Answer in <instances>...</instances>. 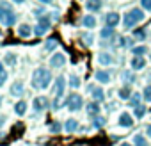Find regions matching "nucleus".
I'll use <instances>...</instances> for the list:
<instances>
[{
	"label": "nucleus",
	"instance_id": "6e6552de",
	"mask_svg": "<svg viewBox=\"0 0 151 146\" xmlns=\"http://www.w3.org/2000/svg\"><path fill=\"white\" fill-rule=\"evenodd\" d=\"M66 64V57H64V53H53L52 57H50V66L52 68H62Z\"/></svg>",
	"mask_w": 151,
	"mask_h": 146
},
{
	"label": "nucleus",
	"instance_id": "412c9836",
	"mask_svg": "<svg viewBox=\"0 0 151 146\" xmlns=\"http://www.w3.org/2000/svg\"><path fill=\"white\" fill-rule=\"evenodd\" d=\"M14 112H16L18 116H23V114L27 112V102H23V100L16 102V105H14Z\"/></svg>",
	"mask_w": 151,
	"mask_h": 146
},
{
	"label": "nucleus",
	"instance_id": "37998d69",
	"mask_svg": "<svg viewBox=\"0 0 151 146\" xmlns=\"http://www.w3.org/2000/svg\"><path fill=\"white\" fill-rule=\"evenodd\" d=\"M39 2H43V4H50V2H53V0H39Z\"/></svg>",
	"mask_w": 151,
	"mask_h": 146
},
{
	"label": "nucleus",
	"instance_id": "393cba45",
	"mask_svg": "<svg viewBox=\"0 0 151 146\" xmlns=\"http://www.w3.org/2000/svg\"><path fill=\"white\" fill-rule=\"evenodd\" d=\"M146 52H147V48H146V46H133V48H132V53H133L135 57H142Z\"/></svg>",
	"mask_w": 151,
	"mask_h": 146
},
{
	"label": "nucleus",
	"instance_id": "4be33fe9",
	"mask_svg": "<svg viewBox=\"0 0 151 146\" xmlns=\"http://www.w3.org/2000/svg\"><path fill=\"white\" fill-rule=\"evenodd\" d=\"M133 146H149V144H147V141L144 139V135L135 134V135H133Z\"/></svg>",
	"mask_w": 151,
	"mask_h": 146
},
{
	"label": "nucleus",
	"instance_id": "79ce46f5",
	"mask_svg": "<svg viewBox=\"0 0 151 146\" xmlns=\"http://www.w3.org/2000/svg\"><path fill=\"white\" fill-rule=\"evenodd\" d=\"M4 121H6V118H4V116H0V126L4 125Z\"/></svg>",
	"mask_w": 151,
	"mask_h": 146
},
{
	"label": "nucleus",
	"instance_id": "4468645a",
	"mask_svg": "<svg viewBox=\"0 0 151 146\" xmlns=\"http://www.w3.org/2000/svg\"><path fill=\"white\" fill-rule=\"evenodd\" d=\"M98 62H100L101 66H110V64L114 62V59H112V55H110L109 52H100V55H98Z\"/></svg>",
	"mask_w": 151,
	"mask_h": 146
},
{
	"label": "nucleus",
	"instance_id": "9b49d317",
	"mask_svg": "<svg viewBox=\"0 0 151 146\" xmlns=\"http://www.w3.org/2000/svg\"><path fill=\"white\" fill-rule=\"evenodd\" d=\"M94 79H96L98 82H101V84H109V82H110V73L105 71V69H98V71L94 73Z\"/></svg>",
	"mask_w": 151,
	"mask_h": 146
},
{
	"label": "nucleus",
	"instance_id": "c9c22d12",
	"mask_svg": "<svg viewBox=\"0 0 151 146\" xmlns=\"http://www.w3.org/2000/svg\"><path fill=\"white\" fill-rule=\"evenodd\" d=\"M140 6H142V9L151 13V0H140Z\"/></svg>",
	"mask_w": 151,
	"mask_h": 146
},
{
	"label": "nucleus",
	"instance_id": "6ab92c4d",
	"mask_svg": "<svg viewBox=\"0 0 151 146\" xmlns=\"http://www.w3.org/2000/svg\"><path fill=\"white\" fill-rule=\"evenodd\" d=\"M82 25L87 27V29H93V27H96V18L91 16V14H87V16L82 18Z\"/></svg>",
	"mask_w": 151,
	"mask_h": 146
},
{
	"label": "nucleus",
	"instance_id": "1a4fd4ad",
	"mask_svg": "<svg viewBox=\"0 0 151 146\" xmlns=\"http://www.w3.org/2000/svg\"><path fill=\"white\" fill-rule=\"evenodd\" d=\"M48 107V98L46 96H37V98H34V111L36 112H41L43 109H46Z\"/></svg>",
	"mask_w": 151,
	"mask_h": 146
},
{
	"label": "nucleus",
	"instance_id": "5701e85b",
	"mask_svg": "<svg viewBox=\"0 0 151 146\" xmlns=\"http://www.w3.org/2000/svg\"><path fill=\"white\" fill-rule=\"evenodd\" d=\"M119 98H121V100H128V102H130L132 93H130V87H128V86H124V87H121V89H119Z\"/></svg>",
	"mask_w": 151,
	"mask_h": 146
},
{
	"label": "nucleus",
	"instance_id": "2eb2a0df",
	"mask_svg": "<svg viewBox=\"0 0 151 146\" xmlns=\"http://www.w3.org/2000/svg\"><path fill=\"white\" fill-rule=\"evenodd\" d=\"M89 91L93 93L94 102H98V103H100V102H103V100H105V93H103V89H101V87H93V86H91V87H89Z\"/></svg>",
	"mask_w": 151,
	"mask_h": 146
},
{
	"label": "nucleus",
	"instance_id": "a18cd8bd",
	"mask_svg": "<svg viewBox=\"0 0 151 146\" xmlns=\"http://www.w3.org/2000/svg\"><path fill=\"white\" fill-rule=\"evenodd\" d=\"M121 146H133V144H128V142H123Z\"/></svg>",
	"mask_w": 151,
	"mask_h": 146
},
{
	"label": "nucleus",
	"instance_id": "0eeeda50",
	"mask_svg": "<svg viewBox=\"0 0 151 146\" xmlns=\"http://www.w3.org/2000/svg\"><path fill=\"white\" fill-rule=\"evenodd\" d=\"M9 93H11V96H22V95H25V87H23V82L22 80H14L13 84H11V87H9Z\"/></svg>",
	"mask_w": 151,
	"mask_h": 146
},
{
	"label": "nucleus",
	"instance_id": "ea45409f",
	"mask_svg": "<svg viewBox=\"0 0 151 146\" xmlns=\"http://www.w3.org/2000/svg\"><path fill=\"white\" fill-rule=\"evenodd\" d=\"M84 38H86V43H87V45H91V43H93V39H91L93 36H91V34H86Z\"/></svg>",
	"mask_w": 151,
	"mask_h": 146
},
{
	"label": "nucleus",
	"instance_id": "c85d7f7f",
	"mask_svg": "<svg viewBox=\"0 0 151 146\" xmlns=\"http://www.w3.org/2000/svg\"><path fill=\"white\" fill-rule=\"evenodd\" d=\"M57 45H59V41H57V39H53V38H50V39L46 41V50H48V52H52V50H55V48H57Z\"/></svg>",
	"mask_w": 151,
	"mask_h": 146
},
{
	"label": "nucleus",
	"instance_id": "7ed1b4c3",
	"mask_svg": "<svg viewBox=\"0 0 151 146\" xmlns=\"http://www.w3.org/2000/svg\"><path fill=\"white\" fill-rule=\"evenodd\" d=\"M14 22H16V14L13 13L11 6L7 2H0V23L6 27H11Z\"/></svg>",
	"mask_w": 151,
	"mask_h": 146
},
{
	"label": "nucleus",
	"instance_id": "f03ea898",
	"mask_svg": "<svg viewBox=\"0 0 151 146\" xmlns=\"http://www.w3.org/2000/svg\"><path fill=\"white\" fill-rule=\"evenodd\" d=\"M144 20V13H142V9H139V7H135V9H132L130 13H126L124 16H123V25H124V29H133L139 22H142Z\"/></svg>",
	"mask_w": 151,
	"mask_h": 146
},
{
	"label": "nucleus",
	"instance_id": "b1692460",
	"mask_svg": "<svg viewBox=\"0 0 151 146\" xmlns=\"http://www.w3.org/2000/svg\"><path fill=\"white\" fill-rule=\"evenodd\" d=\"M100 36H101L103 39H112V38H114V29H110V27H105V29L100 32Z\"/></svg>",
	"mask_w": 151,
	"mask_h": 146
},
{
	"label": "nucleus",
	"instance_id": "49530a36",
	"mask_svg": "<svg viewBox=\"0 0 151 146\" xmlns=\"http://www.w3.org/2000/svg\"><path fill=\"white\" fill-rule=\"evenodd\" d=\"M149 59H151V53H149Z\"/></svg>",
	"mask_w": 151,
	"mask_h": 146
},
{
	"label": "nucleus",
	"instance_id": "bb28decb",
	"mask_svg": "<svg viewBox=\"0 0 151 146\" xmlns=\"http://www.w3.org/2000/svg\"><path fill=\"white\" fill-rule=\"evenodd\" d=\"M142 98H144L147 103H151V84L144 87V91H142Z\"/></svg>",
	"mask_w": 151,
	"mask_h": 146
},
{
	"label": "nucleus",
	"instance_id": "9d476101",
	"mask_svg": "<svg viewBox=\"0 0 151 146\" xmlns=\"http://www.w3.org/2000/svg\"><path fill=\"white\" fill-rule=\"evenodd\" d=\"M119 126H123V128L133 126V118H132L128 112H123V114L119 116Z\"/></svg>",
	"mask_w": 151,
	"mask_h": 146
},
{
	"label": "nucleus",
	"instance_id": "c03bdc74",
	"mask_svg": "<svg viewBox=\"0 0 151 146\" xmlns=\"http://www.w3.org/2000/svg\"><path fill=\"white\" fill-rule=\"evenodd\" d=\"M13 2H14V4H23L25 0H13Z\"/></svg>",
	"mask_w": 151,
	"mask_h": 146
},
{
	"label": "nucleus",
	"instance_id": "f3484780",
	"mask_svg": "<svg viewBox=\"0 0 151 146\" xmlns=\"http://www.w3.org/2000/svg\"><path fill=\"white\" fill-rule=\"evenodd\" d=\"M146 66V61L142 59V57H133L132 59V69L133 71H139V69H142Z\"/></svg>",
	"mask_w": 151,
	"mask_h": 146
},
{
	"label": "nucleus",
	"instance_id": "dca6fc26",
	"mask_svg": "<svg viewBox=\"0 0 151 146\" xmlns=\"http://www.w3.org/2000/svg\"><path fill=\"white\" fill-rule=\"evenodd\" d=\"M87 114L93 116V118L100 116V103H98V102H91V103L87 105Z\"/></svg>",
	"mask_w": 151,
	"mask_h": 146
},
{
	"label": "nucleus",
	"instance_id": "20e7f679",
	"mask_svg": "<svg viewBox=\"0 0 151 146\" xmlns=\"http://www.w3.org/2000/svg\"><path fill=\"white\" fill-rule=\"evenodd\" d=\"M64 87H66V80H64V77L55 79V82H53V96H55V100H53V109H60V107H62Z\"/></svg>",
	"mask_w": 151,
	"mask_h": 146
},
{
	"label": "nucleus",
	"instance_id": "72a5a7b5",
	"mask_svg": "<svg viewBox=\"0 0 151 146\" xmlns=\"http://www.w3.org/2000/svg\"><path fill=\"white\" fill-rule=\"evenodd\" d=\"M123 79H126L128 84H133V82H135V79H133V75H132L130 71H124V73H123Z\"/></svg>",
	"mask_w": 151,
	"mask_h": 146
},
{
	"label": "nucleus",
	"instance_id": "e433bc0d",
	"mask_svg": "<svg viewBox=\"0 0 151 146\" xmlns=\"http://www.w3.org/2000/svg\"><path fill=\"white\" fill-rule=\"evenodd\" d=\"M133 36H135L139 41H142V39L146 38V32H144V30H135V32H133Z\"/></svg>",
	"mask_w": 151,
	"mask_h": 146
},
{
	"label": "nucleus",
	"instance_id": "2f4dec72",
	"mask_svg": "<svg viewBox=\"0 0 151 146\" xmlns=\"http://www.w3.org/2000/svg\"><path fill=\"white\" fill-rule=\"evenodd\" d=\"M6 62H7L9 66H14V64H16V55H14V53H7V55H6Z\"/></svg>",
	"mask_w": 151,
	"mask_h": 146
},
{
	"label": "nucleus",
	"instance_id": "f704fd0d",
	"mask_svg": "<svg viewBox=\"0 0 151 146\" xmlns=\"http://www.w3.org/2000/svg\"><path fill=\"white\" fill-rule=\"evenodd\" d=\"M50 132H53V134H59V132H60V125H59L57 121H53V123L50 125Z\"/></svg>",
	"mask_w": 151,
	"mask_h": 146
},
{
	"label": "nucleus",
	"instance_id": "a211bd4d",
	"mask_svg": "<svg viewBox=\"0 0 151 146\" xmlns=\"http://www.w3.org/2000/svg\"><path fill=\"white\" fill-rule=\"evenodd\" d=\"M77 128H78V121H77V119H68V121L64 123V130H66V132H69V134H71V132H75Z\"/></svg>",
	"mask_w": 151,
	"mask_h": 146
},
{
	"label": "nucleus",
	"instance_id": "a878e982",
	"mask_svg": "<svg viewBox=\"0 0 151 146\" xmlns=\"http://www.w3.org/2000/svg\"><path fill=\"white\" fill-rule=\"evenodd\" d=\"M144 114H146V107L144 105H139V107H135V111H133V116L135 118H144Z\"/></svg>",
	"mask_w": 151,
	"mask_h": 146
},
{
	"label": "nucleus",
	"instance_id": "58836bf2",
	"mask_svg": "<svg viewBox=\"0 0 151 146\" xmlns=\"http://www.w3.org/2000/svg\"><path fill=\"white\" fill-rule=\"evenodd\" d=\"M117 45H119V46H126V45H128V39H124V38H121Z\"/></svg>",
	"mask_w": 151,
	"mask_h": 146
},
{
	"label": "nucleus",
	"instance_id": "7c9ffc66",
	"mask_svg": "<svg viewBox=\"0 0 151 146\" xmlns=\"http://www.w3.org/2000/svg\"><path fill=\"white\" fill-rule=\"evenodd\" d=\"M69 86H71V87H78V86H80V79H78L77 75H71V77H69Z\"/></svg>",
	"mask_w": 151,
	"mask_h": 146
},
{
	"label": "nucleus",
	"instance_id": "f257e3e1",
	"mask_svg": "<svg viewBox=\"0 0 151 146\" xmlns=\"http://www.w3.org/2000/svg\"><path fill=\"white\" fill-rule=\"evenodd\" d=\"M52 82V75L46 68H37L32 73V86L36 89H46Z\"/></svg>",
	"mask_w": 151,
	"mask_h": 146
},
{
	"label": "nucleus",
	"instance_id": "ddd939ff",
	"mask_svg": "<svg viewBox=\"0 0 151 146\" xmlns=\"http://www.w3.org/2000/svg\"><path fill=\"white\" fill-rule=\"evenodd\" d=\"M101 6H103V2H101V0H87V2H86V9L87 11H91V13H98L100 9H101Z\"/></svg>",
	"mask_w": 151,
	"mask_h": 146
},
{
	"label": "nucleus",
	"instance_id": "c756f323",
	"mask_svg": "<svg viewBox=\"0 0 151 146\" xmlns=\"http://www.w3.org/2000/svg\"><path fill=\"white\" fill-rule=\"evenodd\" d=\"M105 118H101V116H96L94 119H93V125L96 126V128H101V126H105Z\"/></svg>",
	"mask_w": 151,
	"mask_h": 146
},
{
	"label": "nucleus",
	"instance_id": "f8f14e48",
	"mask_svg": "<svg viewBox=\"0 0 151 146\" xmlns=\"http://www.w3.org/2000/svg\"><path fill=\"white\" fill-rule=\"evenodd\" d=\"M119 22H121V16L117 14V13H109L107 14V27H110V29H114L116 25H119Z\"/></svg>",
	"mask_w": 151,
	"mask_h": 146
},
{
	"label": "nucleus",
	"instance_id": "473e14b6",
	"mask_svg": "<svg viewBox=\"0 0 151 146\" xmlns=\"http://www.w3.org/2000/svg\"><path fill=\"white\" fill-rule=\"evenodd\" d=\"M139 102H140V95H139V93H133V96L130 98V103L135 105V107H139V105H140Z\"/></svg>",
	"mask_w": 151,
	"mask_h": 146
},
{
	"label": "nucleus",
	"instance_id": "4c0bfd02",
	"mask_svg": "<svg viewBox=\"0 0 151 146\" xmlns=\"http://www.w3.org/2000/svg\"><path fill=\"white\" fill-rule=\"evenodd\" d=\"M34 14H36V16H43V14H45V9H41V7H39V9H36V11H34Z\"/></svg>",
	"mask_w": 151,
	"mask_h": 146
},
{
	"label": "nucleus",
	"instance_id": "cd10ccee",
	"mask_svg": "<svg viewBox=\"0 0 151 146\" xmlns=\"http://www.w3.org/2000/svg\"><path fill=\"white\" fill-rule=\"evenodd\" d=\"M6 80H7V73H6V69H4V66H2V62H0V87L6 84Z\"/></svg>",
	"mask_w": 151,
	"mask_h": 146
},
{
	"label": "nucleus",
	"instance_id": "aec40b11",
	"mask_svg": "<svg viewBox=\"0 0 151 146\" xmlns=\"http://www.w3.org/2000/svg\"><path fill=\"white\" fill-rule=\"evenodd\" d=\"M18 34H20V38H30V34H32V29H30V25H27V23L20 25V29H18Z\"/></svg>",
	"mask_w": 151,
	"mask_h": 146
},
{
	"label": "nucleus",
	"instance_id": "a19ab883",
	"mask_svg": "<svg viewBox=\"0 0 151 146\" xmlns=\"http://www.w3.org/2000/svg\"><path fill=\"white\" fill-rule=\"evenodd\" d=\"M146 134H147V137H151V125H147V128H146Z\"/></svg>",
	"mask_w": 151,
	"mask_h": 146
},
{
	"label": "nucleus",
	"instance_id": "423d86ee",
	"mask_svg": "<svg viewBox=\"0 0 151 146\" xmlns=\"http://www.w3.org/2000/svg\"><path fill=\"white\" fill-rule=\"evenodd\" d=\"M50 27H52V20H50L48 16H43V18L37 22V25H36L34 32H36V36H37V38H41V36H45V34L50 30Z\"/></svg>",
	"mask_w": 151,
	"mask_h": 146
},
{
	"label": "nucleus",
	"instance_id": "39448f33",
	"mask_svg": "<svg viewBox=\"0 0 151 146\" xmlns=\"http://www.w3.org/2000/svg\"><path fill=\"white\" fill-rule=\"evenodd\" d=\"M82 105H84V100H82V96L80 95H77V93H71L68 98H66V107L69 109V111H80L82 109Z\"/></svg>",
	"mask_w": 151,
	"mask_h": 146
}]
</instances>
